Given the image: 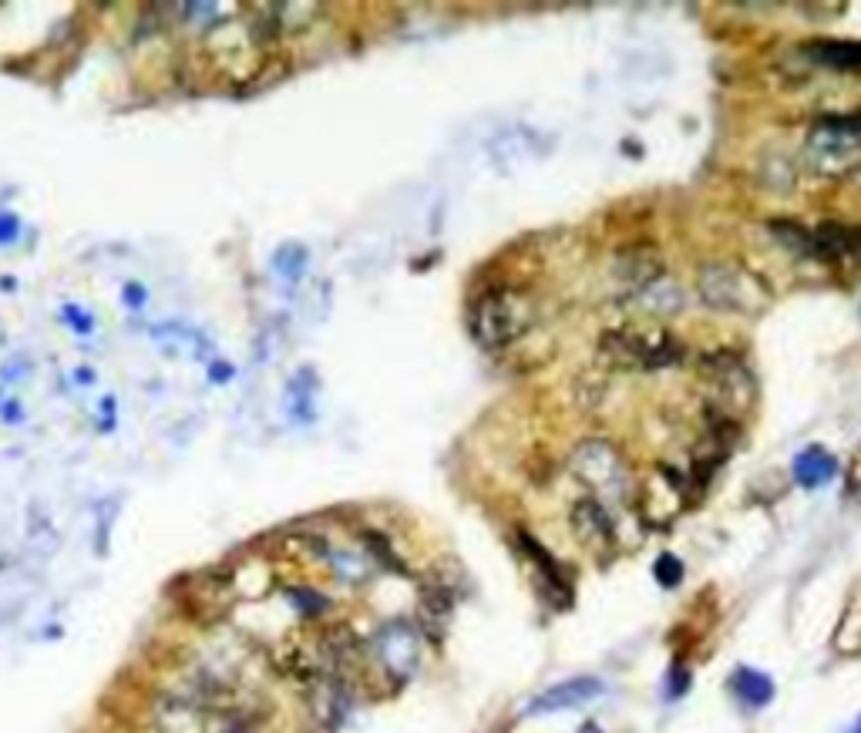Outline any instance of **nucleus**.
<instances>
[{
	"instance_id": "nucleus-1",
	"label": "nucleus",
	"mask_w": 861,
	"mask_h": 733,
	"mask_svg": "<svg viewBox=\"0 0 861 733\" xmlns=\"http://www.w3.org/2000/svg\"><path fill=\"white\" fill-rule=\"evenodd\" d=\"M535 320V306L522 290L512 286H492L471 303L468 330L485 350H502L515 343Z\"/></svg>"
},
{
	"instance_id": "nucleus-2",
	"label": "nucleus",
	"mask_w": 861,
	"mask_h": 733,
	"mask_svg": "<svg viewBox=\"0 0 861 733\" xmlns=\"http://www.w3.org/2000/svg\"><path fill=\"white\" fill-rule=\"evenodd\" d=\"M804 159L821 175H845L861 162V111L825 115L811 125Z\"/></svg>"
},
{
	"instance_id": "nucleus-3",
	"label": "nucleus",
	"mask_w": 861,
	"mask_h": 733,
	"mask_svg": "<svg viewBox=\"0 0 861 733\" xmlns=\"http://www.w3.org/2000/svg\"><path fill=\"white\" fill-rule=\"evenodd\" d=\"M599 360L619 370H663L683 360V343L673 333L606 330L599 337Z\"/></svg>"
},
{
	"instance_id": "nucleus-4",
	"label": "nucleus",
	"mask_w": 861,
	"mask_h": 733,
	"mask_svg": "<svg viewBox=\"0 0 861 733\" xmlns=\"http://www.w3.org/2000/svg\"><path fill=\"white\" fill-rule=\"evenodd\" d=\"M697 286L703 303L720 313H757L771 300L761 276L747 273L737 263H707L697 273Z\"/></svg>"
},
{
	"instance_id": "nucleus-5",
	"label": "nucleus",
	"mask_w": 861,
	"mask_h": 733,
	"mask_svg": "<svg viewBox=\"0 0 861 733\" xmlns=\"http://www.w3.org/2000/svg\"><path fill=\"white\" fill-rule=\"evenodd\" d=\"M569 465H572V475H576L586 488L596 491V495L623 498L629 491V471H626L623 454L603 438L582 441L579 448L572 451Z\"/></svg>"
},
{
	"instance_id": "nucleus-6",
	"label": "nucleus",
	"mask_w": 861,
	"mask_h": 733,
	"mask_svg": "<svg viewBox=\"0 0 861 733\" xmlns=\"http://www.w3.org/2000/svg\"><path fill=\"white\" fill-rule=\"evenodd\" d=\"M697 374L707 384L710 401L720 407V414H740L754 401V377L734 354H707L700 360Z\"/></svg>"
},
{
	"instance_id": "nucleus-7",
	"label": "nucleus",
	"mask_w": 861,
	"mask_h": 733,
	"mask_svg": "<svg viewBox=\"0 0 861 733\" xmlns=\"http://www.w3.org/2000/svg\"><path fill=\"white\" fill-rule=\"evenodd\" d=\"M374 663L391 683H407L421 666V629L407 619H391L374 636Z\"/></svg>"
},
{
	"instance_id": "nucleus-8",
	"label": "nucleus",
	"mask_w": 861,
	"mask_h": 733,
	"mask_svg": "<svg viewBox=\"0 0 861 733\" xmlns=\"http://www.w3.org/2000/svg\"><path fill=\"white\" fill-rule=\"evenodd\" d=\"M354 707V686L347 673H323L307 683V713L320 733H337Z\"/></svg>"
},
{
	"instance_id": "nucleus-9",
	"label": "nucleus",
	"mask_w": 861,
	"mask_h": 733,
	"mask_svg": "<svg viewBox=\"0 0 861 733\" xmlns=\"http://www.w3.org/2000/svg\"><path fill=\"white\" fill-rule=\"evenodd\" d=\"M569 525L586 552L599 555V559L616 552V522L599 498H579L569 512Z\"/></svg>"
},
{
	"instance_id": "nucleus-10",
	"label": "nucleus",
	"mask_w": 861,
	"mask_h": 733,
	"mask_svg": "<svg viewBox=\"0 0 861 733\" xmlns=\"http://www.w3.org/2000/svg\"><path fill=\"white\" fill-rule=\"evenodd\" d=\"M209 710L189 693H162L152 707V723L159 733H209Z\"/></svg>"
},
{
	"instance_id": "nucleus-11",
	"label": "nucleus",
	"mask_w": 861,
	"mask_h": 733,
	"mask_svg": "<svg viewBox=\"0 0 861 733\" xmlns=\"http://www.w3.org/2000/svg\"><path fill=\"white\" fill-rule=\"evenodd\" d=\"M518 542H522L525 559H529L532 569H535V586H539L542 599L549 602L552 609H569L572 606V586H569L566 572H562V565L555 562L549 555V549L535 542L532 535L522 532V535H518Z\"/></svg>"
},
{
	"instance_id": "nucleus-12",
	"label": "nucleus",
	"mask_w": 861,
	"mask_h": 733,
	"mask_svg": "<svg viewBox=\"0 0 861 733\" xmlns=\"http://www.w3.org/2000/svg\"><path fill=\"white\" fill-rule=\"evenodd\" d=\"M596 697H603V683H599L596 676H576V680L555 683L545 693H539V697L529 703V717L572 710V707H582V703H592Z\"/></svg>"
},
{
	"instance_id": "nucleus-13",
	"label": "nucleus",
	"mask_w": 861,
	"mask_h": 733,
	"mask_svg": "<svg viewBox=\"0 0 861 733\" xmlns=\"http://www.w3.org/2000/svg\"><path fill=\"white\" fill-rule=\"evenodd\" d=\"M623 303L633 313H646V317H673V313L683 310V290L677 280L660 276V280L646 283L643 290L623 296Z\"/></svg>"
},
{
	"instance_id": "nucleus-14",
	"label": "nucleus",
	"mask_w": 861,
	"mask_h": 733,
	"mask_svg": "<svg viewBox=\"0 0 861 733\" xmlns=\"http://www.w3.org/2000/svg\"><path fill=\"white\" fill-rule=\"evenodd\" d=\"M613 273H616V280L626 286V296H629V293L643 290L646 283L660 280L663 266H660V256H656V249L636 246V249H626V253L616 256Z\"/></svg>"
},
{
	"instance_id": "nucleus-15",
	"label": "nucleus",
	"mask_w": 861,
	"mask_h": 733,
	"mask_svg": "<svg viewBox=\"0 0 861 733\" xmlns=\"http://www.w3.org/2000/svg\"><path fill=\"white\" fill-rule=\"evenodd\" d=\"M804 54L828 71H861V41H851V37H818V41L804 44Z\"/></svg>"
},
{
	"instance_id": "nucleus-16",
	"label": "nucleus",
	"mask_w": 861,
	"mask_h": 733,
	"mask_svg": "<svg viewBox=\"0 0 861 733\" xmlns=\"http://www.w3.org/2000/svg\"><path fill=\"white\" fill-rule=\"evenodd\" d=\"M814 259H848L861 253V233L845 222H821L811 233Z\"/></svg>"
},
{
	"instance_id": "nucleus-17",
	"label": "nucleus",
	"mask_w": 861,
	"mask_h": 733,
	"mask_svg": "<svg viewBox=\"0 0 861 733\" xmlns=\"http://www.w3.org/2000/svg\"><path fill=\"white\" fill-rule=\"evenodd\" d=\"M791 471H794V481H798L801 488L814 491V488H825L828 481H835L838 461H835V454L825 451L821 444H808V448L794 458Z\"/></svg>"
},
{
	"instance_id": "nucleus-18",
	"label": "nucleus",
	"mask_w": 861,
	"mask_h": 733,
	"mask_svg": "<svg viewBox=\"0 0 861 733\" xmlns=\"http://www.w3.org/2000/svg\"><path fill=\"white\" fill-rule=\"evenodd\" d=\"M458 589L448 579H428L421 586V619L431 629V636H438V629L448 623L451 612H455Z\"/></svg>"
},
{
	"instance_id": "nucleus-19",
	"label": "nucleus",
	"mask_w": 861,
	"mask_h": 733,
	"mask_svg": "<svg viewBox=\"0 0 861 733\" xmlns=\"http://www.w3.org/2000/svg\"><path fill=\"white\" fill-rule=\"evenodd\" d=\"M730 693L740 700V707L761 710L774 700V683L767 673L751 670V666H740V670L730 676Z\"/></svg>"
},
{
	"instance_id": "nucleus-20",
	"label": "nucleus",
	"mask_w": 861,
	"mask_h": 733,
	"mask_svg": "<svg viewBox=\"0 0 861 733\" xmlns=\"http://www.w3.org/2000/svg\"><path fill=\"white\" fill-rule=\"evenodd\" d=\"M323 559L330 562L333 575H337L340 582H350V586H364V582H370V575H374V565H370V555L364 552H350V549H323Z\"/></svg>"
},
{
	"instance_id": "nucleus-21",
	"label": "nucleus",
	"mask_w": 861,
	"mask_h": 733,
	"mask_svg": "<svg viewBox=\"0 0 861 733\" xmlns=\"http://www.w3.org/2000/svg\"><path fill=\"white\" fill-rule=\"evenodd\" d=\"M771 236L781 243L788 253H794L798 259H814V243H811V233L804 226H798V222L791 219H774L771 226Z\"/></svg>"
},
{
	"instance_id": "nucleus-22",
	"label": "nucleus",
	"mask_w": 861,
	"mask_h": 733,
	"mask_svg": "<svg viewBox=\"0 0 861 733\" xmlns=\"http://www.w3.org/2000/svg\"><path fill=\"white\" fill-rule=\"evenodd\" d=\"M310 380H313L310 370H300V374L290 380V391H286V407H290L293 421H300V424L313 421V391H310Z\"/></svg>"
},
{
	"instance_id": "nucleus-23",
	"label": "nucleus",
	"mask_w": 861,
	"mask_h": 733,
	"mask_svg": "<svg viewBox=\"0 0 861 733\" xmlns=\"http://www.w3.org/2000/svg\"><path fill=\"white\" fill-rule=\"evenodd\" d=\"M276 269H280V273L286 276V280H300L303 276V269H307V249L303 246H296V243H286V246H280L276 249Z\"/></svg>"
},
{
	"instance_id": "nucleus-24",
	"label": "nucleus",
	"mask_w": 861,
	"mask_h": 733,
	"mask_svg": "<svg viewBox=\"0 0 861 733\" xmlns=\"http://www.w3.org/2000/svg\"><path fill=\"white\" fill-rule=\"evenodd\" d=\"M653 575H656V582H660L663 589L680 586V582H683V562L677 559V555L666 552V555H660V559H656Z\"/></svg>"
},
{
	"instance_id": "nucleus-25",
	"label": "nucleus",
	"mask_w": 861,
	"mask_h": 733,
	"mask_svg": "<svg viewBox=\"0 0 861 733\" xmlns=\"http://www.w3.org/2000/svg\"><path fill=\"white\" fill-rule=\"evenodd\" d=\"M286 596H290V602L303 612V616H320V612H327V606H330V602L313 589H286Z\"/></svg>"
},
{
	"instance_id": "nucleus-26",
	"label": "nucleus",
	"mask_w": 861,
	"mask_h": 733,
	"mask_svg": "<svg viewBox=\"0 0 861 733\" xmlns=\"http://www.w3.org/2000/svg\"><path fill=\"white\" fill-rule=\"evenodd\" d=\"M360 538H364V545H367V549H374V552H370V555H374V559H381L384 565H391L394 572H404V562L397 559L391 545L384 542V535H377V532H364Z\"/></svg>"
},
{
	"instance_id": "nucleus-27",
	"label": "nucleus",
	"mask_w": 861,
	"mask_h": 733,
	"mask_svg": "<svg viewBox=\"0 0 861 733\" xmlns=\"http://www.w3.org/2000/svg\"><path fill=\"white\" fill-rule=\"evenodd\" d=\"M61 320L68 323V327H71L74 333H78V337H88V333L95 330V317L81 310V306H74V303L64 306V310H61Z\"/></svg>"
},
{
	"instance_id": "nucleus-28",
	"label": "nucleus",
	"mask_w": 861,
	"mask_h": 733,
	"mask_svg": "<svg viewBox=\"0 0 861 733\" xmlns=\"http://www.w3.org/2000/svg\"><path fill=\"white\" fill-rule=\"evenodd\" d=\"M21 236V219L14 212H0V246H11Z\"/></svg>"
},
{
	"instance_id": "nucleus-29",
	"label": "nucleus",
	"mask_w": 861,
	"mask_h": 733,
	"mask_svg": "<svg viewBox=\"0 0 861 733\" xmlns=\"http://www.w3.org/2000/svg\"><path fill=\"white\" fill-rule=\"evenodd\" d=\"M122 300H125L128 310H142V306L148 303V293H145L142 283H128L122 290Z\"/></svg>"
},
{
	"instance_id": "nucleus-30",
	"label": "nucleus",
	"mask_w": 861,
	"mask_h": 733,
	"mask_svg": "<svg viewBox=\"0 0 861 733\" xmlns=\"http://www.w3.org/2000/svg\"><path fill=\"white\" fill-rule=\"evenodd\" d=\"M687 686H690V673H683V670L670 673V690H666V697H680V693H687Z\"/></svg>"
},
{
	"instance_id": "nucleus-31",
	"label": "nucleus",
	"mask_w": 861,
	"mask_h": 733,
	"mask_svg": "<svg viewBox=\"0 0 861 733\" xmlns=\"http://www.w3.org/2000/svg\"><path fill=\"white\" fill-rule=\"evenodd\" d=\"M0 414H4V424H21L24 421V407L17 401H7L4 407H0Z\"/></svg>"
},
{
	"instance_id": "nucleus-32",
	"label": "nucleus",
	"mask_w": 861,
	"mask_h": 733,
	"mask_svg": "<svg viewBox=\"0 0 861 733\" xmlns=\"http://www.w3.org/2000/svg\"><path fill=\"white\" fill-rule=\"evenodd\" d=\"M209 377L216 380V384H222V380L233 377V367H226V364H222V360H216V364L209 367Z\"/></svg>"
},
{
	"instance_id": "nucleus-33",
	"label": "nucleus",
	"mask_w": 861,
	"mask_h": 733,
	"mask_svg": "<svg viewBox=\"0 0 861 733\" xmlns=\"http://www.w3.org/2000/svg\"><path fill=\"white\" fill-rule=\"evenodd\" d=\"M579 733H603V727H599V723H592V720H589V723H582V727H579Z\"/></svg>"
},
{
	"instance_id": "nucleus-34",
	"label": "nucleus",
	"mask_w": 861,
	"mask_h": 733,
	"mask_svg": "<svg viewBox=\"0 0 861 733\" xmlns=\"http://www.w3.org/2000/svg\"><path fill=\"white\" fill-rule=\"evenodd\" d=\"M851 733H861V720L855 723V730H851Z\"/></svg>"
}]
</instances>
